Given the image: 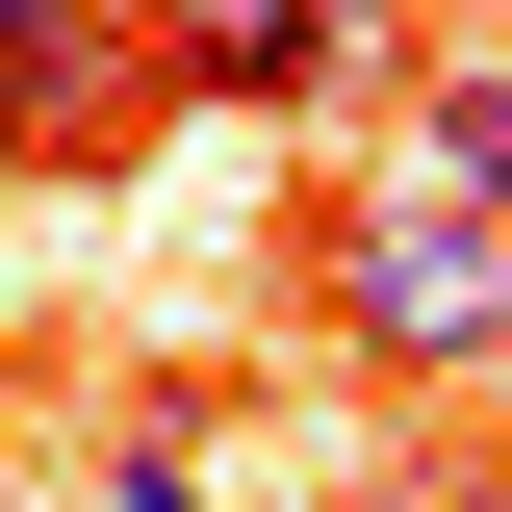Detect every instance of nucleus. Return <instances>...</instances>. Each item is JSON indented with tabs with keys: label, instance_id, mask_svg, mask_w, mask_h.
I'll list each match as a JSON object with an SVG mask.
<instances>
[{
	"label": "nucleus",
	"instance_id": "2",
	"mask_svg": "<svg viewBox=\"0 0 512 512\" xmlns=\"http://www.w3.org/2000/svg\"><path fill=\"white\" fill-rule=\"evenodd\" d=\"M128 52H154V103H333V0H128Z\"/></svg>",
	"mask_w": 512,
	"mask_h": 512
},
{
	"label": "nucleus",
	"instance_id": "8",
	"mask_svg": "<svg viewBox=\"0 0 512 512\" xmlns=\"http://www.w3.org/2000/svg\"><path fill=\"white\" fill-rule=\"evenodd\" d=\"M26 26H52V0H0V52H26Z\"/></svg>",
	"mask_w": 512,
	"mask_h": 512
},
{
	"label": "nucleus",
	"instance_id": "4",
	"mask_svg": "<svg viewBox=\"0 0 512 512\" xmlns=\"http://www.w3.org/2000/svg\"><path fill=\"white\" fill-rule=\"evenodd\" d=\"M410 180H436V205H512V52H436V103H410Z\"/></svg>",
	"mask_w": 512,
	"mask_h": 512
},
{
	"label": "nucleus",
	"instance_id": "7",
	"mask_svg": "<svg viewBox=\"0 0 512 512\" xmlns=\"http://www.w3.org/2000/svg\"><path fill=\"white\" fill-rule=\"evenodd\" d=\"M384 512H512V461H461V487H384Z\"/></svg>",
	"mask_w": 512,
	"mask_h": 512
},
{
	"label": "nucleus",
	"instance_id": "6",
	"mask_svg": "<svg viewBox=\"0 0 512 512\" xmlns=\"http://www.w3.org/2000/svg\"><path fill=\"white\" fill-rule=\"evenodd\" d=\"M410 26H436V0H333V52H359V77H384V52H410Z\"/></svg>",
	"mask_w": 512,
	"mask_h": 512
},
{
	"label": "nucleus",
	"instance_id": "9",
	"mask_svg": "<svg viewBox=\"0 0 512 512\" xmlns=\"http://www.w3.org/2000/svg\"><path fill=\"white\" fill-rule=\"evenodd\" d=\"M0 410H26V359H0Z\"/></svg>",
	"mask_w": 512,
	"mask_h": 512
},
{
	"label": "nucleus",
	"instance_id": "5",
	"mask_svg": "<svg viewBox=\"0 0 512 512\" xmlns=\"http://www.w3.org/2000/svg\"><path fill=\"white\" fill-rule=\"evenodd\" d=\"M103 512H205V410H180V384H154V436L103 461Z\"/></svg>",
	"mask_w": 512,
	"mask_h": 512
},
{
	"label": "nucleus",
	"instance_id": "1",
	"mask_svg": "<svg viewBox=\"0 0 512 512\" xmlns=\"http://www.w3.org/2000/svg\"><path fill=\"white\" fill-rule=\"evenodd\" d=\"M308 333H333L359 384H461V359H512V205H436V180L308 205Z\"/></svg>",
	"mask_w": 512,
	"mask_h": 512
},
{
	"label": "nucleus",
	"instance_id": "10",
	"mask_svg": "<svg viewBox=\"0 0 512 512\" xmlns=\"http://www.w3.org/2000/svg\"><path fill=\"white\" fill-rule=\"evenodd\" d=\"M359 512H384V487H359Z\"/></svg>",
	"mask_w": 512,
	"mask_h": 512
},
{
	"label": "nucleus",
	"instance_id": "3",
	"mask_svg": "<svg viewBox=\"0 0 512 512\" xmlns=\"http://www.w3.org/2000/svg\"><path fill=\"white\" fill-rule=\"evenodd\" d=\"M154 128V52H128V0H52L26 52H0V154H128Z\"/></svg>",
	"mask_w": 512,
	"mask_h": 512
}]
</instances>
